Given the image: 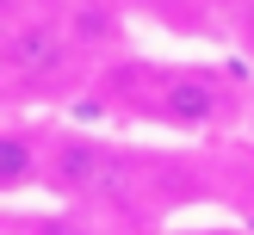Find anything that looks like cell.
Masks as SVG:
<instances>
[{"label": "cell", "instance_id": "8992f818", "mask_svg": "<svg viewBox=\"0 0 254 235\" xmlns=\"http://www.w3.org/2000/svg\"><path fill=\"white\" fill-rule=\"evenodd\" d=\"M180 6H186V19H192V25H198V19H217V25H223L242 0H180Z\"/></svg>", "mask_w": 254, "mask_h": 235}, {"label": "cell", "instance_id": "52a82bcc", "mask_svg": "<svg viewBox=\"0 0 254 235\" xmlns=\"http://www.w3.org/2000/svg\"><path fill=\"white\" fill-rule=\"evenodd\" d=\"M248 136H254V111H248Z\"/></svg>", "mask_w": 254, "mask_h": 235}, {"label": "cell", "instance_id": "6da1fadb", "mask_svg": "<svg viewBox=\"0 0 254 235\" xmlns=\"http://www.w3.org/2000/svg\"><path fill=\"white\" fill-rule=\"evenodd\" d=\"M81 105H93L112 130H161V136H230L248 130L254 81L223 62H155L118 56L93 74Z\"/></svg>", "mask_w": 254, "mask_h": 235}, {"label": "cell", "instance_id": "5b68a950", "mask_svg": "<svg viewBox=\"0 0 254 235\" xmlns=\"http://www.w3.org/2000/svg\"><path fill=\"white\" fill-rule=\"evenodd\" d=\"M223 31H230V49L242 56V68H254V0H242V6L223 19Z\"/></svg>", "mask_w": 254, "mask_h": 235}, {"label": "cell", "instance_id": "3957f363", "mask_svg": "<svg viewBox=\"0 0 254 235\" xmlns=\"http://www.w3.org/2000/svg\"><path fill=\"white\" fill-rule=\"evenodd\" d=\"M62 25H68L74 49L87 62H118V56H136L130 49V6L124 0H62Z\"/></svg>", "mask_w": 254, "mask_h": 235}, {"label": "cell", "instance_id": "277c9868", "mask_svg": "<svg viewBox=\"0 0 254 235\" xmlns=\"http://www.w3.org/2000/svg\"><path fill=\"white\" fill-rule=\"evenodd\" d=\"M6 235H99L93 223L81 217V204H56V198H44V204H12V223Z\"/></svg>", "mask_w": 254, "mask_h": 235}, {"label": "cell", "instance_id": "7a4b0ae2", "mask_svg": "<svg viewBox=\"0 0 254 235\" xmlns=\"http://www.w3.org/2000/svg\"><path fill=\"white\" fill-rule=\"evenodd\" d=\"M6 105L12 111H68L87 99L99 62L74 49L62 0H6Z\"/></svg>", "mask_w": 254, "mask_h": 235}]
</instances>
